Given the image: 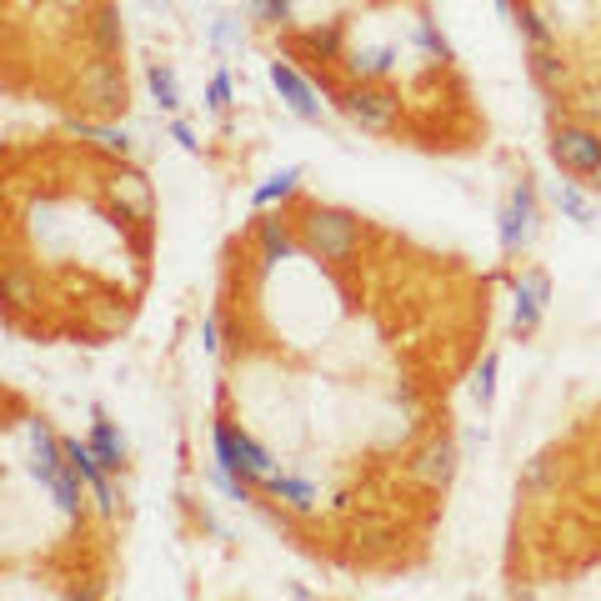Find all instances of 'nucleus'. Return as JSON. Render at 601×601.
<instances>
[{
	"label": "nucleus",
	"instance_id": "nucleus-24",
	"mask_svg": "<svg viewBox=\"0 0 601 601\" xmlns=\"http://www.w3.org/2000/svg\"><path fill=\"white\" fill-rule=\"evenodd\" d=\"M146 85H151L155 106H161L165 116H176L181 111V81H176V71H171L165 60H151V66H146Z\"/></svg>",
	"mask_w": 601,
	"mask_h": 601
},
{
	"label": "nucleus",
	"instance_id": "nucleus-31",
	"mask_svg": "<svg viewBox=\"0 0 601 601\" xmlns=\"http://www.w3.org/2000/svg\"><path fill=\"white\" fill-rule=\"evenodd\" d=\"M165 130H171V141H176V146H181V151H186V155H200V141H196V130H190V126H186V120H181V116H171V126H165Z\"/></svg>",
	"mask_w": 601,
	"mask_h": 601
},
{
	"label": "nucleus",
	"instance_id": "nucleus-12",
	"mask_svg": "<svg viewBox=\"0 0 601 601\" xmlns=\"http://www.w3.org/2000/svg\"><path fill=\"white\" fill-rule=\"evenodd\" d=\"M21 441H25V466H31L36 482H46V476H56L60 466H66V437H56L50 421L25 416V421H21Z\"/></svg>",
	"mask_w": 601,
	"mask_h": 601
},
{
	"label": "nucleus",
	"instance_id": "nucleus-20",
	"mask_svg": "<svg viewBox=\"0 0 601 601\" xmlns=\"http://www.w3.org/2000/svg\"><path fill=\"white\" fill-rule=\"evenodd\" d=\"M301 165H286V171H276V176H266L256 190H251V211H271V206H281V200H291L296 190H301Z\"/></svg>",
	"mask_w": 601,
	"mask_h": 601
},
{
	"label": "nucleus",
	"instance_id": "nucleus-32",
	"mask_svg": "<svg viewBox=\"0 0 601 601\" xmlns=\"http://www.w3.org/2000/svg\"><path fill=\"white\" fill-rule=\"evenodd\" d=\"M546 476H552V456H536L527 472H521V486H527V492H542Z\"/></svg>",
	"mask_w": 601,
	"mask_h": 601
},
{
	"label": "nucleus",
	"instance_id": "nucleus-1",
	"mask_svg": "<svg viewBox=\"0 0 601 601\" xmlns=\"http://www.w3.org/2000/svg\"><path fill=\"white\" fill-rule=\"evenodd\" d=\"M296 231H301V251L326 266H351L366 251V221L346 206H307Z\"/></svg>",
	"mask_w": 601,
	"mask_h": 601
},
{
	"label": "nucleus",
	"instance_id": "nucleus-22",
	"mask_svg": "<svg viewBox=\"0 0 601 601\" xmlns=\"http://www.w3.org/2000/svg\"><path fill=\"white\" fill-rule=\"evenodd\" d=\"M412 41H416V50H421L426 60H437V66H451V60H456V50H451V41L441 36V25L431 21V15H416V25H412Z\"/></svg>",
	"mask_w": 601,
	"mask_h": 601
},
{
	"label": "nucleus",
	"instance_id": "nucleus-2",
	"mask_svg": "<svg viewBox=\"0 0 601 601\" xmlns=\"http://www.w3.org/2000/svg\"><path fill=\"white\" fill-rule=\"evenodd\" d=\"M331 106L342 111L361 136H386L401 120V91L391 81H346L331 91Z\"/></svg>",
	"mask_w": 601,
	"mask_h": 601
},
{
	"label": "nucleus",
	"instance_id": "nucleus-9",
	"mask_svg": "<svg viewBox=\"0 0 601 601\" xmlns=\"http://www.w3.org/2000/svg\"><path fill=\"white\" fill-rule=\"evenodd\" d=\"M546 307H552V276H546L542 266L511 276V336H517V342H531V336L542 331Z\"/></svg>",
	"mask_w": 601,
	"mask_h": 601
},
{
	"label": "nucleus",
	"instance_id": "nucleus-14",
	"mask_svg": "<svg viewBox=\"0 0 601 601\" xmlns=\"http://www.w3.org/2000/svg\"><path fill=\"white\" fill-rule=\"evenodd\" d=\"M291 50L301 60H316V66H342L351 41H346V21H321V25H307L291 36Z\"/></svg>",
	"mask_w": 601,
	"mask_h": 601
},
{
	"label": "nucleus",
	"instance_id": "nucleus-25",
	"mask_svg": "<svg viewBox=\"0 0 601 601\" xmlns=\"http://www.w3.org/2000/svg\"><path fill=\"white\" fill-rule=\"evenodd\" d=\"M496 377H501V356L486 351L482 361H476V371H472V396H476L482 412H492L496 406Z\"/></svg>",
	"mask_w": 601,
	"mask_h": 601
},
{
	"label": "nucleus",
	"instance_id": "nucleus-26",
	"mask_svg": "<svg viewBox=\"0 0 601 601\" xmlns=\"http://www.w3.org/2000/svg\"><path fill=\"white\" fill-rule=\"evenodd\" d=\"M91 326L101 342H111V336H120V331L130 326V307H120V301H95L91 307Z\"/></svg>",
	"mask_w": 601,
	"mask_h": 601
},
{
	"label": "nucleus",
	"instance_id": "nucleus-30",
	"mask_svg": "<svg viewBox=\"0 0 601 601\" xmlns=\"http://www.w3.org/2000/svg\"><path fill=\"white\" fill-rule=\"evenodd\" d=\"M266 25H276V31H286V25L296 21V0H266V15H261Z\"/></svg>",
	"mask_w": 601,
	"mask_h": 601
},
{
	"label": "nucleus",
	"instance_id": "nucleus-33",
	"mask_svg": "<svg viewBox=\"0 0 601 601\" xmlns=\"http://www.w3.org/2000/svg\"><path fill=\"white\" fill-rule=\"evenodd\" d=\"M396 406H401V416H406V421H416V412H421V406H416V391H412V381H401V391H396Z\"/></svg>",
	"mask_w": 601,
	"mask_h": 601
},
{
	"label": "nucleus",
	"instance_id": "nucleus-16",
	"mask_svg": "<svg viewBox=\"0 0 601 601\" xmlns=\"http://www.w3.org/2000/svg\"><path fill=\"white\" fill-rule=\"evenodd\" d=\"M261 492L271 496V501H281V511H296V517H311L321 501L316 482H307V476H296V472H271Z\"/></svg>",
	"mask_w": 601,
	"mask_h": 601
},
{
	"label": "nucleus",
	"instance_id": "nucleus-37",
	"mask_svg": "<svg viewBox=\"0 0 601 601\" xmlns=\"http://www.w3.org/2000/svg\"><path fill=\"white\" fill-rule=\"evenodd\" d=\"M587 186H591V190H597V196H601V171H597V176H591V181H587Z\"/></svg>",
	"mask_w": 601,
	"mask_h": 601
},
{
	"label": "nucleus",
	"instance_id": "nucleus-34",
	"mask_svg": "<svg viewBox=\"0 0 601 601\" xmlns=\"http://www.w3.org/2000/svg\"><path fill=\"white\" fill-rule=\"evenodd\" d=\"M577 106H581V120H591V126H597V120H601V85H597V91L581 95Z\"/></svg>",
	"mask_w": 601,
	"mask_h": 601
},
{
	"label": "nucleus",
	"instance_id": "nucleus-19",
	"mask_svg": "<svg viewBox=\"0 0 601 601\" xmlns=\"http://www.w3.org/2000/svg\"><path fill=\"white\" fill-rule=\"evenodd\" d=\"M527 71H531V81H536V91H546V95H562L566 85H571V66L562 60L556 46L527 50Z\"/></svg>",
	"mask_w": 601,
	"mask_h": 601
},
{
	"label": "nucleus",
	"instance_id": "nucleus-11",
	"mask_svg": "<svg viewBox=\"0 0 601 601\" xmlns=\"http://www.w3.org/2000/svg\"><path fill=\"white\" fill-rule=\"evenodd\" d=\"M66 136L91 146V151H101L106 161H130V151H136V136H130L126 126H116V120H101V116H71L66 120Z\"/></svg>",
	"mask_w": 601,
	"mask_h": 601
},
{
	"label": "nucleus",
	"instance_id": "nucleus-7",
	"mask_svg": "<svg viewBox=\"0 0 601 601\" xmlns=\"http://www.w3.org/2000/svg\"><path fill=\"white\" fill-rule=\"evenodd\" d=\"M101 190H106L111 216H120V221H130V226H151V216H155V186H151V176H146V171H136L130 161H111Z\"/></svg>",
	"mask_w": 601,
	"mask_h": 601
},
{
	"label": "nucleus",
	"instance_id": "nucleus-13",
	"mask_svg": "<svg viewBox=\"0 0 601 601\" xmlns=\"http://www.w3.org/2000/svg\"><path fill=\"white\" fill-rule=\"evenodd\" d=\"M81 36L91 46V56H120L126 50V25H120L116 0H91L81 11Z\"/></svg>",
	"mask_w": 601,
	"mask_h": 601
},
{
	"label": "nucleus",
	"instance_id": "nucleus-3",
	"mask_svg": "<svg viewBox=\"0 0 601 601\" xmlns=\"http://www.w3.org/2000/svg\"><path fill=\"white\" fill-rule=\"evenodd\" d=\"M71 101L85 111V116H101V120L126 116V106H130L126 66H120L116 56H91L71 81Z\"/></svg>",
	"mask_w": 601,
	"mask_h": 601
},
{
	"label": "nucleus",
	"instance_id": "nucleus-35",
	"mask_svg": "<svg viewBox=\"0 0 601 601\" xmlns=\"http://www.w3.org/2000/svg\"><path fill=\"white\" fill-rule=\"evenodd\" d=\"M211 41H216V46H231V41H236V21H216L211 25Z\"/></svg>",
	"mask_w": 601,
	"mask_h": 601
},
{
	"label": "nucleus",
	"instance_id": "nucleus-23",
	"mask_svg": "<svg viewBox=\"0 0 601 601\" xmlns=\"http://www.w3.org/2000/svg\"><path fill=\"white\" fill-rule=\"evenodd\" d=\"M5 301H11L15 311L31 307V301H41V281L31 276V266H25L21 256L5 261Z\"/></svg>",
	"mask_w": 601,
	"mask_h": 601
},
{
	"label": "nucleus",
	"instance_id": "nucleus-5",
	"mask_svg": "<svg viewBox=\"0 0 601 601\" xmlns=\"http://www.w3.org/2000/svg\"><path fill=\"white\" fill-rule=\"evenodd\" d=\"M546 155H552V165L562 176L591 181L601 171V126H591V120H562V126H552Z\"/></svg>",
	"mask_w": 601,
	"mask_h": 601
},
{
	"label": "nucleus",
	"instance_id": "nucleus-17",
	"mask_svg": "<svg viewBox=\"0 0 601 601\" xmlns=\"http://www.w3.org/2000/svg\"><path fill=\"white\" fill-rule=\"evenodd\" d=\"M85 441L95 447V456H101V466L111 476L126 472V437H120V426L106 416V406H91V437Z\"/></svg>",
	"mask_w": 601,
	"mask_h": 601
},
{
	"label": "nucleus",
	"instance_id": "nucleus-39",
	"mask_svg": "<svg viewBox=\"0 0 601 601\" xmlns=\"http://www.w3.org/2000/svg\"><path fill=\"white\" fill-rule=\"evenodd\" d=\"M377 5H391V0H377Z\"/></svg>",
	"mask_w": 601,
	"mask_h": 601
},
{
	"label": "nucleus",
	"instance_id": "nucleus-18",
	"mask_svg": "<svg viewBox=\"0 0 601 601\" xmlns=\"http://www.w3.org/2000/svg\"><path fill=\"white\" fill-rule=\"evenodd\" d=\"M552 206L566 216V221H577V226H597V190L587 186V181H556L552 186Z\"/></svg>",
	"mask_w": 601,
	"mask_h": 601
},
{
	"label": "nucleus",
	"instance_id": "nucleus-21",
	"mask_svg": "<svg viewBox=\"0 0 601 601\" xmlns=\"http://www.w3.org/2000/svg\"><path fill=\"white\" fill-rule=\"evenodd\" d=\"M511 25H517V36H521V46H527V50H546V46H556L552 21H546V15L536 11V5H527V0H521V5H517Z\"/></svg>",
	"mask_w": 601,
	"mask_h": 601
},
{
	"label": "nucleus",
	"instance_id": "nucleus-6",
	"mask_svg": "<svg viewBox=\"0 0 601 601\" xmlns=\"http://www.w3.org/2000/svg\"><path fill=\"white\" fill-rule=\"evenodd\" d=\"M461 472V447L451 431H431L426 441H416L406 451V482L421 486V492H447Z\"/></svg>",
	"mask_w": 601,
	"mask_h": 601
},
{
	"label": "nucleus",
	"instance_id": "nucleus-15",
	"mask_svg": "<svg viewBox=\"0 0 601 601\" xmlns=\"http://www.w3.org/2000/svg\"><path fill=\"white\" fill-rule=\"evenodd\" d=\"M342 71L346 81H391L401 71V46H351Z\"/></svg>",
	"mask_w": 601,
	"mask_h": 601
},
{
	"label": "nucleus",
	"instance_id": "nucleus-28",
	"mask_svg": "<svg viewBox=\"0 0 601 601\" xmlns=\"http://www.w3.org/2000/svg\"><path fill=\"white\" fill-rule=\"evenodd\" d=\"M356 542H361V546H371V552H377V546L396 542V531H391V521H361V527H356Z\"/></svg>",
	"mask_w": 601,
	"mask_h": 601
},
{
	"label": "nucleus",
	"instance_id": "nucleus-4",
	"mask_svg": "<svg viewBox=\"0 0 601 601\" xmlns=\"http://www.w3.org/2000/svg\"><path fill=\"white\" fill-rule=\"evenodd\" d=\"M542 236V196H536V181L517 176L511 196L501 200L496 211V241H501V256H521L531 251V241Z\"/></svg>",
	"mask_w": 601,
	"mask_h": 601
},
{
	"label": "nucleus",
	"instance_id": "nucleus-8",
	"mask_svg": "<svg viewBox=\"0 0 601 601\" xmlns=\"http://www.w3.org/2000/svg\"><path fill=\"white\" fill-rule=\"evenodd\" d=\"M266 76H271L276 95H281V106L291 111L296 120H307V126H321V116H326V106H321V91L316 81H311L301 66H296L291 56H276L266 60Z\"/></svg>",
	"mask_w": 601,
	"mask_h": 601
},
{
	"label": "nucleus",
	"instance_id": "nucleus-29",
	"mask_svg": "<svg viewBox=\"0 0 601 601\" xmlns=\"http://www.w3.org/2000/svg\"><path fill=\"white\" fill-rule=\"evenodd\" d=\"M200 351L221 356V311H211V316L200 321Z\"/></svg>",
	"mask_w": 601,
	"mask_h": 601
},
{
	"label": "nucleus",
	"instance_id": "nucleus-38",
	"mask_svg": "<svg viewBox=\"0 0 601 601\" xmlns=\"http://www.w3.org/2000/svg\"><path fill=\"white\" fill-rule=\"evenodd\" d=\"M146 5H151V11H165V0H146Z\"/></svg>",
	"mask_w": 601,
	"mask_h": 601
},
{
	"label": "nucleus",
	"instance_id": "nucleus-10",
	"mask_svg": "<svg viewBox=\"0 0 601 601\" xmlns=\"http://www.w3.org/2000/svg\"><path fill=\"white\" fill-rule=\"evenodd\" d=\"M251 231H256V276H271L276 266L307 256V251H301V231H296L286 216L256 211V226H251Z\"/></svg>",
	"mask_w": 601,
	"mask_h": 601
},
{
	"label": "nucleus",
	"instance_id": "nucleus-27",
	"mask_svg": "<svg viewBox=\"0 0 601 601\" xmlns=\"http://www.w3.org/2000/svg\"><path fill=\"white\" fill-rule=\"evenodd\" d=\"M200 101H206V111H216V116H226V111H231V101H236V81H231V71H216L211 81H206V95H200Z\"/></svg>",
	"mask_w": 601,
	"mask_h": 601
},
{
	"label": "nucleus",
	"instance_id": "nucleus-36",
	"mask_svg": "<svg viewBox=\"0 0 601 601\" xmlns=\"http://www.w3.org/2000/svg\"><path fill=\"white\" fill-rule=\"evenodd\" d=\"M246 11L251 15H266V0H246Z\"/></svg>",
	"mask_w": 601,
	"mask_h": 601
}]
</instances>
